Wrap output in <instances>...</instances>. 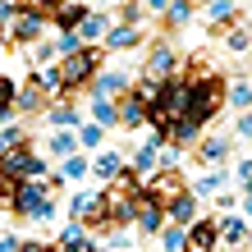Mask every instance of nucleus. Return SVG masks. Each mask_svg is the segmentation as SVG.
I'll use <instances>...</instances> for the list:
<instances>
[{
    "instance_id": "nucleus-1",
    "label": "nucleus",
    "mask_w": 252,
    "mask_h": 252,
    "mask_svg": "<svg viewBox=\"0 0 252 252\" xmlns=\"http://www.w3.org/2000/svg\"><path fill=\"white\" fill-rule=\"evenodd\" d=\"M96 69H101V55L87 51V46H78L73 55H64V64H60V87H78V83L92 78Z\"/></svg>"
},
{
    "instance_id": "nucleus-2",
    "label": "nucleus",
    "mask_w": 252,
    "mask_h": 252,
    "mask_svg": "<svg viewBox=\"0 0 252 252\" xmlns=\"http://www.w3.org/2000/svg\"><path fill=\"white\" fill-rule=\"evenodd\" d=\"M220 101H225V96H220V83H216V78H197V83L188 87V110L197 115L202 124L220 110Z\"/></svg>"
},
{
    "instance_id": "nucleus-3",
    "label": "nucleus",
    "mask_w": 252,
    "mask_h": 252,
    "mask_svg": "<svg viewBox=\"0 0 252 252\" xmlns=\"http://www.w3.org/2000/svg\"><path fill=\"white\" fill-rule=\"evenodd\" d=\"M0 170L14 174V179H41V174H46V160L32 156L28 147H5V160H0Z\"/></svg>"
},
{
    "instance_id": "nucleus-4",
    "label": "nucleus",
    "mask_w": 252,
    "mask_h": 252,
    "mask_svg": "<svg viewBox=\"0 0 252 252\" xmlns=\"http://www.w3.org/2000/svg\"><path fill=\"white\" fill-rule=\"evenodd\" d=\"M14 211H23V216H32V220H46V216H51V197H46V188H41L37 179H28V188L14 192Z\"/></svg>"
},
{
    "instance_id": "nucleus-5",
    "label": "nucleus",
    "mask_w": 252,
    "mask_h": 252,
    "mask_svg": "<svg viewBox=\"0 0 252 252\" xmlns=\"http://www.w3.org/2000/svg\"><path fill=\"white\" fill-rule=\"evenodd\" d=\"M133 216H138L142 229H160V225H165V206H160V197H138V202H133Z\"/></svg>"
},
{
    "instance_id": "nucleus-6",
    "label": "nucleus",
    "mask_w": 252,
    "mask_h": 252,
    "mask_svg": "<svg viewBox=\"0 0 252 252\" xmlns=\"http://www.w3.org/2000/svg\"><path fill=\"white\" fill-rule=\"evenodd\" d=\"M220 239H216V225L206 220V225H192L188 229V239H184V252H216Z\"/></svg>"
},
{
    "instance_id": "nucleus-7",
    "label": "nucleus",
    "mask_w": 252,
    "mask_h": 252,
    "mask_svg": "<svg viewBox=\"0 0 252 252\" xmlns=\"http://www.w3.org/2000/svg\"><path fill=\"white\" fill-rule=\"evenodd\" d=\"M174 64H179V60H174V51L170 46H156L152 60H147V78H152V83H165L170 73H174Z\"/></svg>"
},
{
    "instance_id": "nucleus-8",
    "label": "nucleus",
    "mask_w": 252,
    "mask_h": 252,
    "mask_svg": "<svg viewBox=\"0 0 252 252\" xmlns=\"http://www.w3.org/2000/svg\"><path fill=\"white\" fill-rule=\"evenodd\" d=\"M106 32H110L106 14H83V19H78V37L83 41H106Z\"/></svg>"
},
{
    "instance_id": "nucleus-9",
    "label": "nucleus",
    "mask_w": 252,
    "mask_h": 252,
    "mask_svg": "<svg viewBox=\"0 0 252 252\" xmlns=\"http://www.w3.org/2000/svg\"><path fill=\"white\" fill-rule=\"evenodd\" d=\"M170 220H174V225H192V220H197V202H192V192H174Z\"/></svg>"
},
{
    "instance_id": "nucleus-10",
    "label": "nucleus",
    "mask_w": 252,
    "mask_h": 252,
    "mask_svg": "<svg viewBox=\"0 0 252 252\" xmlns=\"http://www.w3.org/2000/svg\"><path fill=\"white\" fill-rule=\"evenodd\" d=\"M216 239L234 248V243H243V239H248V229H243V220H239V216H225V220L216 225Z\"/></svg>"
},
{
    "instance_id": "nucleus-11",
    "label": "nucleus",
    "mask_w": 252,
    "mask_h": 252,
    "mask_svg": "<svg viewBox=\"0 0 252 252\" xmlns=\"http://www.w3.org/2000/svg\"><path fill=\"white\" fill-rule=\"evenodd\" d=\"M170 133H174V138H179V142H192V138H197V133H202V120H197V115H192V110H184L179 120L170 124Z\"/></svg>"
},
{
    "instance_id": "nucleus-12",
    "label": "nucleus",
    "mask_w": 252,
    "mask_h": 252,
    "mask_svg": "<svg viewBox=\"0 0 252 252\" xmlns=\"http://www.w3.org/2000/svg\"><path fill=\"white\" fill-rule=\"evenodd\" d=\"M229 106H239V110H252V83L248 78H239V83H229Z\"/></svg>"
},
{
    "instance_id": "nucleus-13",
    "label": "nucleus",
    "mask_w": 252,
    "mask_h": 252,
    "mask_svg": "<svg viewBox=\"0 0 252 252\" xmlns=\"http://www.w3.org/2000/svg\"><path fill=\"white\" fill-rule=\"evenodd\" d=\"M142 115H147V101H142V96H128L124 106H120V120H124L128 128H133V124H142Z\"/></svg>"
},
{
    "instance_id": "nucleus-14",
    "label": "nucleus",
    "mask_w": 252,
    "mask_h": 252,
    "mask_svg": "<svg viewBox=\"0 0 252 252\" xmlns=\"http://www.w3.org/2000/svg\"><path fill=\"white\" fill-rule=\"evenodd\" d=\"M124 87H128L124 73H101L96 78V96H115V92H124Z\"/></svg>"
},
{
    "instance_id": "nucleus-15",
    "label": "nucleus",
    "mask_w": 252,
    "mask_h": 252,
    "mask_svg": "<svg viewBox=\"0 0 252 252\" xmlns=\"http://www.w3.org/2000/svg\"><path fill=\"white\" fill-rule=\"evenodd\" d=\"M83 46V37H78V28H60V37H55V51L60 55H73Z\"/></svg>"
},
{
    "instance_id": "nucleus-16",
    "label": "nucleus",
    "mask_w": 252,
    "mask_h": 252,
    "mask_svg": "<svg viewBox=\"0 0 252 252\" xmlns=\"http://www.w3.org/2000/svg\"><path fill=\"white\" fill-rule=\"evenodd\" d=\"M92 120H96V124H115V120H120V110L110 106V96H96V101H92Z\"/></svg>"
},
{
    "instance_id": "nucleus-17",
    "label": "nucleus",
    "mask_w": 252,
    "mask_h": 252,
    "mask_svg": "<svg viewBox=\"0 0 252 252\" xmlns=\"http://www.w3.org/2000/svg\"><path fill=\"white\" fill-rule=\"evenodd\" d=\"M184 239H188V234H184V225L160 229V248H165V252H184Z\"/></svg>"
},
{
    "instance_id": "nucleus-18",
    "label": "nucleus",
    "mask_w": 252,
    "mask_h": 252,
    "mask_svg": "<svg viewBox=\"0 0 252 252\" xmlns=\"http://www.w3.org/2000/svg\"><path fill=\"white\" fill-rule=\"evenodd\" d=\"M96 174H101V179H115V174H124V160L115 156V152H106V156L96 160Z\"/></svg>"
},
{
    "instance_id": "nucleus-19",
    "label": "nucleus",
    "mask_w": 252,
    "mask_h": 252,
    "mask_svg": "<svg viewBox=\"0 0 252 252\" xmlns=\"http://www.w3.org/2000/svg\"><path fill=\"white\" fill-rule=\"evenodd\" d=\"M160 14L174 19V23H188L192 19V5H188V0H165V9H160Z\"/></svg>"
},
{
    "instance_id": "nucleus-20",
    "label": "nucleus",
    "mask_w": 252,
    "mask_h": 252,
    "mask_svg": "<svg viewBox=\"0 0 252 252\" xmlns=\"http://www.w3.org/2000/svg\"><path fill=\"white\" fill-rule=\"evenodd\" d=\"M101 138H106V124H96V120L78 128V142H83V147H101Z\"/></svg>"
},
{
    "instance_id": "nucleus-21",
    "label": "nucleus",
    "mask_w": 252,
    "mask_h": 252,
    "mask_svg": "<svg viewBox=\"0 0 252 252\" xmlns=\"http://www.w3.org/2000/svg\"><path fill=\"white\" fill-rule=\"evenodd\" d=\"M106 41H110V46H133V41H138V28H110V32H106Z\"/></svg>"
},
{
    "instance_id": "nucleus-22",
    "label": "nucleus",
    "mask_w": 252,
    "mask_h": 252,
    "mask_svg": "<svg viewBox=\"0 0 252 252\" xmlns=\"http://www.w3.org/2000/svg\"><path fill=\"white\" fill-rule=\"evenodd\" d=\"M73 147H78V142H73V133H51V152L55 156H73Z\"/></svg>"
},
{
    "instance_id": "nucleus-23",
    "label": "nucleus",
    "mask_w": 252,
    "mask_h": 252,
    "mask_svg": "<svg viewBox=\"0 0 252 252\" xmlns=\"http://www.w3.org/2000/svg\"><path fill=\"white\" fill-rule=\"evenodd\" d=\"M60 174H64V179H83V174H87V160H83V156H64Z\"/></svg>"
},
{
    "instance_id": "nucleus-24",
    "label": "nucleus",
    "mask_w": 252,
    "mask_h": 252,
    "mask_svg": "<svg viewBox=\"0 0 252 252\" xmlns=\"http://www.w3.org/2000/svg\"><path fill=\"white\" fill-rule=\"evenodd\" d=\"M83 5H64V9H55V19H60V28H78V19H83Z\"/></svg>"
},
{
    "instance_id": "nucleus-25",
    "label": "nucleus",
    "mask_w": 252,
    "mask_h": 252,
    "mask_svg": "<svg viewBox=\"0 0 252 252\" xmlns=\"http://www.w3.org/2000/svg\"><path fill=\"white\" fill-rule=\"evenodd\" d=\"M229 14H234V0H206V19H229Z\"/></svg>"
},
{
    "instance_id": "nucleus-26",
    "label": "nucleus",
    "mask_w": 252,
    "mask_h": 252,
    "mask_svg": "<svg viewBox=\"0 0 252 252\" xmlns=\"http://www.w3.org/2000/svg\"><path fill=\"white\" fill-rule=\"evenodd\" d=\"M14 106H23V110H37V106H41V87H23V96L14 92Z\"/></svg>"
},
{
    "instance_id": "nucleus-27",
    "label": "nucleus",
    "mask_w": 252,
    "mask_h": 252,
    "mask_svg": "<svg viewBox=\"0 0 252 252\" xmlns=\"http://www.w3.org/2000/svg\"><path fill=\"white\" fill-rule=\"evenodd\" d=\"M133 165H138V174H152V170H156V147L147 142L142 152H138V160H133Z\"/></svg>"
},
{
    "instance_id": "nucleus-28",
    "label": "nucleus",
    "mask_w": 252,
    "mask_h": 252,
    "mask_svg": "<svg viewBox=\"0 0 252 252\" xmlns=\"http://www.w3.org/2000/svg\"><path fill=\"white\" fill-rule=\"evenodd\" d=\"M46 115H51V120H55V124H60V128H69L73 120H78V110H73V106H51Z\"/></svg>"
},
{
    "instance_id": "nucleus-29",
    "label": "nucleus",
    "mask_w": 252,
    "mask_h": 252,
    "mask_svg": "<svg viewBox=\"0 0 252 252\" xmlns=\"http://www.w3.org/2000/svg\"><path fill=\"white\" fill-rule=\"evenodd\" d=\"M9 110H14V83H9V78H0V120H5Z\"/></svg>"
},
{
    "instance_id": "nucleus-30",
    "label": "nucleus",
    "mask_w": 252,
    "mask_h": 252,
    "mask_svg": "<svg viewBox=\"0 0 252 252\" xmlns=\"http://www.w3.org/2000/svg\"><path fill=\"white\" fill-rule=\"evenodd\" d=\"M252 46V32H248V28H234V32H229V51H248Z\"/></svg>"
},
{
    "instance_id": "nucleus-31",
    "label": "nucleus",
    "mask_w": 252,
    "mask_h": 252,
    "mask_svg": "<svg viewBox=\"0 0 252 252\" xmlns=\"http://www.w3.org/2000/svg\"><path fill=\"white\" fill-rule=\"evenodd\" d=\"M225 156V138H211V142H202V160H220Z\"/></svg>"
},
{
    "instance_id": "nucleus-32",
    "label": "nucleus",
    "mask_w": 252,
    "mask_h": 252,
    "mask_svg": "<svg viewBox=\"0 0 252 252\" xmlns=\"http://www.w3.org/2000/svg\"><path fill=\"white\" fill-rule=\"evenodd\" d=\"M202 192H220V188H225V174H220V170H211V174H202V184H197Z\"/></svg>"
},
{
    "instance_id": "nucleus-33",
    "label": "nucleus",
    "mask_w": 252,
    "mask_h": 252,
    "mask_svg": "<svg viewBox=\"0 0 252 252\" xmlns=\"http://www.w3.org/2000/svg\"><path fill=\"white\" fill-rule=\"evenodd\" d=\"M14 192H19V188H14V174L0 170V202H9V206H14Z\"/></svg>"
},
{
    "instance_id": "nucleus-34",
    "label": "nucleus",
    "mask_w": 252,
    "mask_h": 252,
    "mask_svg": "<svg viewBox=\"0 0 252 252\" xmlns=\"http://www.w3.org/2000/svg\"><path fill=\"white\" fill-rule=\"evenodd\" d=\"M19 138H23V128H14V124L0 128V147H19Z\"/></svg>"
},
{
    "instance_id": "nucleus-35",
    "label": "nucleus",
    "mask_w": 252,
    "mask_h": 252,
    "mask_svg": "<svg viewBox=\"0 0 252 252\" xmlns=\"http://www.w3.org/2000/svg\"><path fill=\"white\" fill-rule=\"evenodd\" d=\"M41 87H60V69H41Z\"/></svg>"
},
{
    "instance_id": "nucleus-36",
    "label": "nucleus",
    "mask_w": 252,
    "mask_h": 252,
    "mask_svg": "<svg viewBox=\"0 0 252 252\" xmlns=\"http://www.w3.org/2000/svg\"><path fill=\"white\" fill-rule=\"evenodd\" d=\"M234 133H243V138H252V115H239V128Z\"/></svg>"
},
{
    "instance_id": "nucleus-37",
    "label": "nucleus",
    "mask_w": 252,
    "mask_h": 252,
    "mask_svg": "<svg viewBox=\"0 0 252 252\" xmlns=\"http://www.w3.org/2000/svg\"><path fill=\"white\" fill-rule=\"evenodd\" d=\"M0 252H19V239H9V234H0Z\"/></svg>"
},
{
    "instance_id": "nucleus-38",
    "label": "nucleus",
    "mask_w": 252,
    "mask_h": 252,
    "mask_svg": "<svg viewBox=\"0 0 252 252\" xmlns=\"http://www.w3.org/2000/svg\"><path fill=\"white\" fill-rule=\"evenodd\" d=\"M239 179H248V184H252V160H243V165H239Z\"/></svg>"
},
{
    "instance_id": "nucleus-39",
    "label": "nucleus",
    "mask_w": 252,
    "mask_h": 252,
    "mask_svg": "<svg viewBox=\"0 0 252 252\" xmlns=\"http://www.w3.org/2000/svg\"><path fill=\"white\" fill-rule=\"evenodd\" d=\"M19 252H46V248H41V243H37V239H28V243H23V248H19Z\"/></svg>"
},
{
    "instance_id": "nucleus-40",
    "label": "nucleus",
    "mask_w": 252,
    "mask_h": 252,
    "mask_svg": "<svg viewBox=\"0 0 252 252\" xmlns=\"http://www.w3.org/2000/svg\"><path fill=\"white\" fill-rule=\"evenodd\" d=\"M147 9H165V0H147Z\"/></svg>"
},
{
    "instance_id": "nucleus-41",
    "label": "nucleus",
    "mask_w": 252,
    "mask_h": 252,
    "mask_svg": "<svg viewBox=\"0 0 252 252\" xmlns=\"http://www.w3.org/2000/svg\"><path fill=\"white\" fill-rule=\"evenodd\" d=\"M101 5H115V0H101Z\"/></svg>"
}]
</instances>
